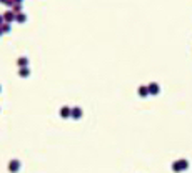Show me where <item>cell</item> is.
Listing matches in <instances>:
<instances>
[{
	"label": "cell",
	"mask_w": 192,
	"mask_h": 173,
	"mask_svg": "<svg viewBox=\"0 0 192 173\" xmlns=\"http://www.w3.org/2000/svg\"><path fill=\"white\" fill-rule=\"evenodd\" d=\"M73 117H80V110H73Z\"/></svg>",
	"instance_id": "ba28073f"
},
{
	"label": "cell",
	"mask_w": 192,
	"mask_h": 173,
	"mask_svg": "<svg viewBox=\"0 0 192 173\" xmlns=\"http://www.w3.org/2000/svg\"><path fill=\"white\" fill-rule=\"evenodd\" d=\"M13 10H15V12H19V10H20V3H13Z\"/></svg>",
	"instance_id": "5b68a950"
},
{
	"label": "cell",
	"mask_w": 192,
	"mask_h": 173,
	"mask_svg": "<svg viewBox=\"0 0 192 173\" xmlns=\"http://www.w3.org/2000/svg\"><path fill=\"white\" fill-rule=\"evenodd\" d=\"M20 2H22V0H15V3H20Z\"/></svg>",
	"instance_id": "9c48e42d"
},
{
	"label": "cell",
	"mask_w": 192,
	"mask_h": 173,
	"mask_svg": "<svg viewBox=\"0 0 192 173\" xmlns=\"http://www.w3.org/2000/svg\"><path fill=\"white\" fill-rule=\"evenodd\" d=\"M17 20H19V22H24V20H25V15H17Z\"/></svg>",
	"instance_id": "8992f818"
},
{
	"label": "cell",
	"mask_w": 192,
	"mask_h": 173,
	"mask_svg": "<svg viewBox=\"0 0 192 173\" xmlns=\"http://www.w3.org/2000/svg\"><path fill=\"white\" fill-rule=\"evenodd\" d=\"M139 93H140V95H147V88H146V86H142V88L139 90Z\"/></svg>",
	"instance_id": "3957f363"
},
{
	"label": "cell",
	"mask_w": 192,
	"mask_h": 173,
	"mask_svg": "<svg viewBox=\"0 0 192 173\" xmlns=\"http://www.w3.org/2000/svg\"><path fill=\"white\" fill-rule=\"evenodd\" d=\"M149 88H150V90H149L150 93H157V92H159V86H157V85H154V83H152L150 86H149Z\"/></svg>",
	"instance_id": "7a4b0ae2"
},
{
	"label": "cell",
	"mask_w": 192,
	"mask_h": 173,
	"mask_svg": "<svg viewBox=\"0 0 192 173\" xmlns=\"http://www.w3.org/2000/svg\"><path fill=\"white\" fill-rule=\"evenodd\" d=\"M3 19H5V20H13V19H15V15H13L12 12H7L5 15H3Z\"/></svg>",
	"instance_id": "6da1fadb"
},
{
	"label": "cell",
	"mask_w": 192,
	"mask_h": 173,
	"mask_svg": "<svg viewBox=\"0 0 192 173\" xmlns=\"http://www.w3.org/2000/svg\"><path fill=\"white\" fill-rule=\"evenodd\" d=\"M19 65L22 67V65H27V58H20L19 60Z\"/></svg>",
	"instance_id": "277c9868"
},
{
	"label": "cell",
	"mask_w": 192,
	"mask_h": 173,
	"mask_svg": "<svg viewBox=\"0 0 192 173\" xmlns=\"http://www.w3.org/2000/svg\"><path fill=\"white\" fill-rule=\"evenodd\" d=\"M2 20H3V17H0V23H2Z\"/></svg>",
	"instance_id": "30bf717a"
},
{
	"label": "cell",
	"mask_w": 192,
	"mask_h": 173,
	"mask_svg": "<svg viewBox=\"0 0 192 173\" xmlns=\"http://www.w3.org/2000/svg\"><path fill=\"white\" fill-rule=\"evenodd\" d=\"M27 73H28V70H20V75H22V77H27Z\"/></svg>",
	"instance_id": "52a82bcc"
}]
</instances>
